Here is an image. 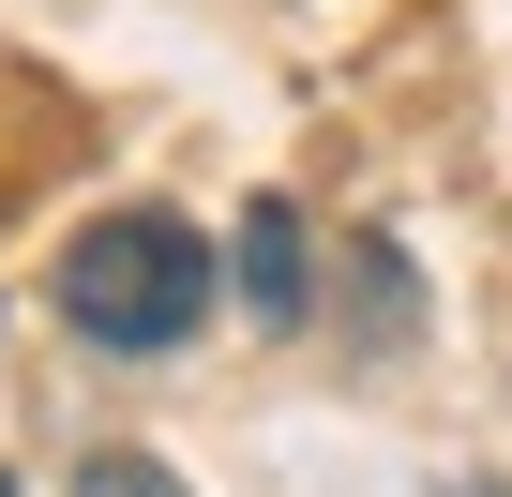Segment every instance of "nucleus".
Returning a JSON list of instances; mask_svg holds the SVG:
<instances>
[{
  "instance_id": "obj_2",
  "label": "nucleus",
  "mask_w": 512,
  "mask_h": 497,
  "mask_svg": "<svg viewBox=\"0 0 512 497\" xmlns=\"http://www.w3.org/2000/svg\"><path fill=\"white\" fill-rule=\"evenodd\" d=\"M241 302H256V317H302V211H287V196L241 211Z\"/></svg>"
},
{
  "instance_id": "obj_4",
  "label": "nucleus",
  "mask_w": 512,
  "mask_h": 497,
  "mask_svg": "<svg viewBox=\"0 0 512 497\" xmlns=\"http://www.w3.org/2000/svg\"><path fill=\"white\" fill-rule=\"evenodd\" d=\"M0 497H16V467H0Z\"/></svg>"
},
{
  "instance_id": "obj_1",
  "label": "nucleus",
  "mask_w": 512,
  "mask_h": 497,
  "mask_svg": "<svg viewBox=\"0 0 512 497\" xmlns=\"http://www.w3.org/2000/svg\"><path fill=\"white\" fill-rule=\"evenodd\" d=\"M211 287H226V257H211V226H181V211H91V226L61 241V317H76V347H106V362L196 347Z\"/></svg>"
},
{
  "instance_id": "obj_3",
  "label": "nucleus",
  "mask_w": 512,
  "mask_h": 497,
  "mask_svg": "<svg viewBox=\"0 0 512 497\" xmlns=\"http://www.w3.org/2000/svg\"><path fill=\"white\" fill-rule=\"evenodd\" d=\"M76 497H181L151 452H76Z\"/></svg>"
}]
</instances>
